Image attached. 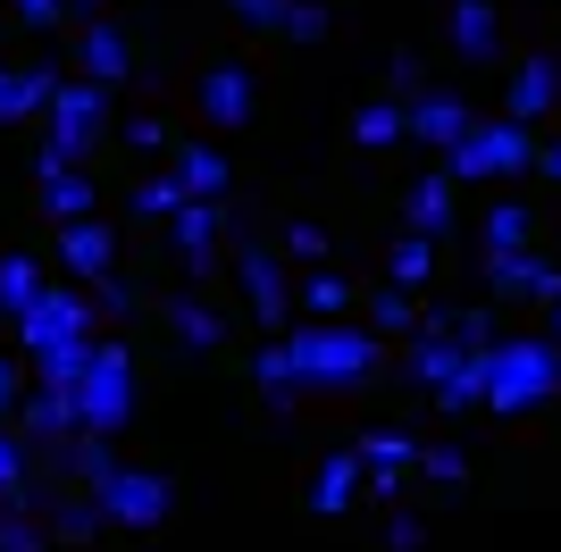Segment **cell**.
<instances>
[{"label": "cell", "mask_w": 561, "mask_h": 552, "mask_svg": "<svg viewBox=\"0 0 561 552\" xmlns=\"http://www.w3.org/2000/svg\"><path fill=\"white\" fill-rule=\"evenodd\" d=\"M126 151H168V126L151 110H135V117H126Z\"/></svg>", "instance_id": "f6af8a7d"}, {"label": "cell", "mask_w": 561, "mask_h": 552, "mask_svg": "<svg viewBox=\"0 0 561 552\" xmlns=\"http://www.w3.org/2000/svg\"><path fill=\"white\" fill-rule=\"evenodd\" d=\"M537 160H545V176H553V184H561V142H545Z\"/></svg>", "instance_id": "7dc6e473"}, {"label": "cell", "mask_w": 561, "mask_h": 552, "mask_svg": "<svg viewBox=\"0 0 561 552\" xmlns=\"http://www.w3.org/2000/svg\"><path fill=\"white\" fill-rule=\"evenodd\" d=\"M285 43H328V0H294V18H285Z\"/></svg>", "instance_id": "60d3db41"}, {"label": "cell", "mask_w": 561, "mask_h": 552, "mask_svg": "<svg viewBox=\"0 0 561 552\" xmlns=\"http://www.w3.org/2000/svg\"><path fill=\"white\" fill-rule=\"evenodd\" d=\"M420 478H436L445 494H469V452L461 444H420Z\"/></svg>", "instance_id": "d590c367"}, {"label": "cell", "mask_w": 561, "mask_h": 552, "mask_svg": "<svg viewBox=\"0 0 561 552\" xmlns=\"http://www.w3.org/2000/svg\"><path fill=\"white\" fill-rule=\"evenodd\" d=\"M377 335V344H386V335H402V344H411V335H420V301L411 294H394V285H377L369 294V319H360Z\"/></svg>", "instance_id": "f546056e"}, {"label": "cell", "mask_w": 561, "mask_h": 552, "mask_svg": "<svg viewBox=\"0 0 561 552\" xmlns=\"http://www.w3.org/2000/svg\"><path fill=\"white\" fill-rule=\"evenodd\" d=\"M176 209H185V193H176V176H168V168H151V176H135L126 184V218H176Z\"/></svg>", "instance_id": "1f68e13d"}, {"label": "cell", "mask_w": 561, "mask_h": 552, "mask_svg": "<svg viewBox=\"0 0 561 552\" xmlns=\"http://www.w3.org/2000/svg\"><path fill=\"white\" fill-rule=\"evenodd\" d=\"M461 135H469V101L453 84H420L411 101H402V142H427V151L445 160Z\"/></svg>", "instance_id": "30bf717a"}, {"label": "cell", "mask_w": 561, "mask_h": 552, "mask_svg": "<svg viewBox=\"0 0 561 552\" xmlns=\"http://www.w3.org/2000/svg\"><path fill=\"white\" fill-rule=\"evenodd\" d=\"M234 25H252V34H285V18H294V0H227Z\"/></svg>", "instance_id": "74e56055"}, {"label": "cell", "mask_w": 561, "mask_h": 552, "mask_svg": "<svg viewBox=\"0 0 561 552\" xmlns=\"http://www.w3.org/2000/svg\"><path fill=\"white\" fill-rule=\"evenodd\" d=\"M93 510H101V528L151 536V528L176 519V478H168V469H135V460H117L110 478L93 485Z\"/></svg>", "instance_id": "8992f818"}, {"label": "cell", "mask_w": 561, "mask_h": 552, "mask_svg": "<svg viewBox=\"0 0 561 552\" xmlns=\"http://www.w3.org/2000/svg\"><path fill=\"white\" fill-rule=\"evenodd\" d=\"M478 368H486V402L478 411H494V418H528L561 393V344L553 335H494L478 352Z\"/></svg>", "instance_id": "7a4b0ae2"}, {"label": "cell", "mask_w": 561, "mask_h": 552, "mask_svg": "<svg viewBox=\"0 0 561 552\" xmlns=\"http://www.w3.org/2000/svg\"><path fill=\"white\" fill-rule=\"evenodd\" d=\"M294 310H302L310 326H335L352 310V285L335 268H310V276H294Z\"/></svg>", "instance_id": "83f0119b"}, {"label": "cell", "mask_w": 561, "mask_h": 552, "mask_svg": "<svg viewBox=\"0 0 561 552\" xmlns=\"http://www.w3.org/2000/svg\"><path fill=\"white\" fill-rule=\"evenodd\" d=\"M110 135H117V101L101 84H84V76H59V92H50V110H43V151H34V168H43V176L84 168Z\"/></svg>", "instance_id": "3957f363"}, {"label": "cell", "mask_w": 561, "mask_h": 552, "mask_svg": "<svg viewBox=\"0 0 561 552\" xmlns=\"http://www.w3.org/2000/svg\"><path fill=\"white\" fill-rule=\"evenodd\" d=\"M360 485H369V469H360V452H328V460H319V469H310V510H319V519H344Z\"/></svg>", "instance_id": "7402d4cb"}, {"label": "cell", "mask_w": 561, "mask_h": 552, "mask_svg": "<svg viewBox=\"0 0 561 552\" xmlns=\"http://www.w3.org/2000/svg\"><path fill=\"white\" fill-rule=\"evenodd\" d=\"M445 43L461 50L469 68H486L494 50H503V18H494V0H453V18H445Z\"/></svg>", "instance_id": "ffe728a7"}, {"label": "cell", "mask_w": 561, "mask_h": 552, "mask_svg": "<svg viewBox=\"0 0 561 552\" xmlns=\"http://www.w3.org/2000/svg\"><path fill=\"white\" fill-rule=\"evenodd\" d=\"M285 368H294V393H344V386H369L386 368V344H377L360 319H335V326H285Z\"/></svg>", "instance_id": "6da1fadb"}, {"label": "cell", "mask_w": 561, "mask_h": 552, "mask_svg": "<svg viewBox=\"0 0 561 552\" xmlns=\"http://www.w3.org/2000/svg\"><path fill=\"white\" fill-rule=\"evenodd\" d=\"M420 84H427V68L411 59V50H394V59H386V101H411Z\"/></svg>", "instance_id": "7bdbcfd3"}, {"label": "cell", "mask_w": 561, "mask_h": 552, "mask_svg": "<svg viewBox=\"0 0 561 552\" xmlns=\"http://www.w3.org/2000/svg\"><path fill=\"white\" fill-rule=\"evenodd\" d=\"M25 386H34V377H25V360H9V352H0V427H18Z\"/></svg>", "instance_id": "b9f144b4"}, {"label": "cell", "mask_w": 561, "mask_h": 552, "mask_svg": "<svg viewBox=\"0 0 561 552\" xmlns=\"http://www.w3.org/2000/svg\"><path fill=\"white\" fill-rule=\"evenodd\" d=\"M18 18H25V25H34V34H50V25L68 18V0H18Z\"/></svg>", "instance_id": "bcb514c9"}, {"label": "cell", "mask_w": 561, "mask_h": 552, "mask_svg": "<svg viewBox=\"0 0 561 552\" xmlns=\"http://www.w3.org/2000/svg\"><path fill=\"white\" fill-rule=\"evenodd\" d=\"M445 335H453L461 352H486V344H494V319H486V310H453V326H445Z\"/></svg>", "instance_id": "ee69618b"}, {"label": "cell", "mask_w": 561, "mask_h": 552, "mask_svg": "<svg viewBox=\"0 0 561 552\" xmlns=\"http://www.w3.org/2000/svg\"><path fill=\"white\" fill-rule=\"evenodd\" d=\"M386 552H427V519L420 510H386V536H377Z\"/></svg>", "instance_id": "f35d334b"}, {"label": "cell", "mask_w": 561, "mask_h": 552, "mask_svg": "<svg viewBox=\"0 0 561 552\" xmlns=\"http://www.w3.org/2000/svg\"><path fill=\"white\" fill-rule=\"evenodd\" d=\"M34 519H43L50 544H93V536H110V528H101V510H93V494H50Z\"/></svg>", "instance_id": "4316f807"}, {"label": "cell", "mask_w": 561, "mask_h": 552, "mask_svg": "<svg viewBox=\"0 0 561 552\" xmlns=\"http://www.w3.org/2000/svg\"><path fill=\"white\" fill-rule=\"evenodd\" d=\"M561 110V59H545V50H528L512 68V84H503V117L512 126H537V117Z\"/></svg>", "instance_id": "4fadbf2b"}, {"label": "cell", "mask_w": 561, "mask_h": 552, "mask_svg": "<svg viewBox=\"0 0 561 552\" xmlns=\"http://www.w3.org/2000/svg\"><path fill=\"white\" fill-rule=\"evenodd\" d=\"M0 117H9V68H0Z\"/></svg>", "instance_id": "c3c4849f"}, {"label": "cell", "mask_w": 561, "mask_h": 552, "mask_svg": "<svg viewBox=\"0 0 561 552\" xmlns=\"http://www.w3.org/2000/svg\"><path fill=\"white\" fill-rule=\"evenodd\" d=\"M84 301H93V326H101V319H135V294H126L117 276H101V285H84Z\"/></svg>", "instance_id": "ab89813d"}, {"label": "cell", "mask_w": 561, "mask_h": 552, "mask_svg": "<svg viewBox=\"0 0 561 552\" xmlns=\"http://www.w3.org/2000/svg\"><path fill=\"white\" fill-rule=\"evenodd\" d=\"M528 234H537V209L519 202V193L486 202V218H478V243H486V260H512V252H528Z\"/></svg>", "instance_id": "cb8c5ba5"}, {"label": "cell", "mask_w": 561, "mask_h": 552, "mask_svg": "<svg viewBox=\"0 0 561 552\" xmlns=\"http://www.w3.org/2000/svg\"><path fill=\"white\" fill-rule=\"evenodd\" d=\"M352 452H360V469H369V494H386V503H394L402 478L420 469V436H411V427H369Z\"/></svg>", "instance_id": "5bb4252c"}, {"label": "cell", "mask_w": 561, "mask_h": 552, "mask_svg": "<svg viewBox=\"0 0 561 552\" xmlns=\"http://www.w3.org/2000/svg\"><path fill=\"white\" fill-rule=\"evenodd\" d=\"M50 218V234L59 227H76V218H101V193H93V176L84 168H59V176H43V202H34Z\"/></svg>", "instance_id": "d4e9b609"}, {"label": "cell", "mask_w": 561, "mask_h": 552, "mask_svg": "<svg viewBox=\"0 0 561 552\" xmlns=\"http://www.w3.org/2000/svg\"><path fill=\"white\" fill-rule=\"evenodd\" d=\"M427 402H436V411H453V418L478 411V402H486V368H478V352H461V368H453V377L427 393Z\"/></svg>", "instance_id": "836d02e7"}, {"label": "cell", "mask_w": 561, "mask_h": 552, "mask_svg": "<svg viewBox=\"0 0 561 552\" xmlns=\"http://www.w3.org/2000/svg\"><path fill=\"white\" fill-rule=\"evenodd\" d=\"M486 294L494 301H561V268L545 252H512V260H486Z\"/></svg>", "instance_id": "9a60e30c"}, {"label": "cell", "mask_w": 561, "mask_h": 552, "mask_svg": "<svg viewBox=\"0 0 561 552\" xmlns=\"http://www.w3.org/2000/svg\"><path fill=\"white\" fill-rule=\"evenodd\" d=\"M445 326H453V310H427V319H420V335H411V352H402V377H411L420 393H436V386L453 377V368H461V344H453Z\"/></svg>", "instance_id": "2e32d148"}, {"label": "cell", "mask_w": 561, "mask_h": 552, "mask_svg": "<svg viewBox=\"0 0 561 552\" xmlns=\"http://www.w3.org/2000/svg\"><path fill=\"white\" fill-rule=\"evenodd\" d=\"M528 160H537L528 126H512V117H469V135L445 151V184H512V176H528Z\"/></svg>", "instance_id": "5b68a950"}, {"label": "cell", "mask_w": 561, "mask_h": 552, "mask_svg": "<svg viewBox=\"0 0 561 552\" xmlns=\"http://www.w3.org/2000/svg\"><path fill=\"white\" fill-rule=\"evenodd\" d=\"M252 386L268 393L277 411H294V368H285V344H277V335H268V344L252 352Z\"/></svg>", "instance_id": "e575fe53"}, {"label": "cell", "mask_w": 561, "mask_h": 552, "mask_svg": "<svg viewBox=\"0 0 561 552\" xmlns=\"http://www.w3.org/2000/svg\"><path fill=\"white\" fill-rule=\"evenodd\" d=\"M193 101H202V117H210L218 135H243V126L260 117V76L243 68V59H218V68H202Z\"/></svg>", "instance_id": "9c48e42d"}, {"label": "cell", "mask_w": 561, "mask_h": 552, "mask_svg": "<svg viewBox=\"0 0 561 552\" xmlns=\"http://www.w3.org/2000/svg\"><path fill=\"white\" fill-rule=\"evenodd\" d=\"M168 252H176V268L202 285V276H218V252H227V202H185L176 218H168Z\"/></svg>", "instance_id": "ba28073f"}, {"label": "cell", "mask_w": 561, "mask_h": 552, "mask_svg": "<svg viewBox=\"0 0 561 552\" xmlns=\"http://www.w3.org/2000/svg\"><path fill=\"white\" fill-rule=\"evenodd\" d=\"M168 176H176V193H185V202H227L234 168H227V151H218V142H176Z\"/></svg>", "instance_id": "ac0fdd59"}, {"label": "cell", "mask_w": 561, "mask_h": 552, "mask_svg": "<svg viewBox=\"0 0 561 552\" xmlns=\"http://www.w3.org/2000/svg\"><path fill=\"white\" fill-rule=\"evenodd\" d=\"M76 76L101 92H117L126 76H135V43H126V25L117 18H84L76 25Z\"/></svg>", "instance_id": "7c38bea8"}, {"label": "cell", "mask_w": 561, "mask_h": 552, "mask_svg": "<svg viewBox=\"0 0 561 552\" xmlns=\"http://www.w3.org/2000/svg\"><path fill=\"white\" fill-rule=\"evenodd\" d=\"M18 436L34 444V452H50V444H68V436H84V427H76V393H34V386H25V402H18Z\"/></svg>", "instance_id": "d6986e66"}, {"label": "cell", "mask_w": 561, "mask_h": 552, "mask_svg": "<svg viewBox=\"0 0 561 552\" xmlns=\"http://www.w3.org/2000/svg\"><path fill=\"white\" fill-rule=\"evenodd\" d=\"M352 142H360V151H394L402 142V101H386V92L360 101V110H352Z\"/></svg>", "instance_id": "4dcf8cb0"}, {"label": "cell", "mask_w": 561, "mask_h": 552, "mask_svg": "<svg viewBox=\"0 0 561 552\" xmlns=\"http://www.w3.org/2000/svg\"><path fill=\"white\" fill-rule=\"evenodd\" d=\"M135 402H142L135 352L110 344V335H93V360H84V377H76V427L101 436V444H117L126 427H135Z\"/></svg>", "instance_id": "277c9868"}, {"label": "cell", "mask_w": 561, "mask_h": 552, "mask_svg": "<svg viewBox=\"0 0 561 552\" xmlns=\"http://www.w3.org/2000/svg\"><path fill=\"white\" fill-rule=\"evenodd\" d=\"M50 92H59V68H9V117H0V126L43 117V110H50Z\"/></svg>", "instance_id": "f1b7e54d"}, {"label": "cell", "mask_w": 561, "mask_h": 552, "mask_svg": "<svg viewBox=\"0 0 561 552\" xmlns=\"http://www.w3.org/2000/svg\"><path fill=\"white\" fill-rule=\"evenodd\" d=\"M50 294V268L34 252H0V319H25Z\"/></svg>", "instance_id": "484cf974"}, {"label": "cell", "mask_w": 561, "mask_h": 552, "mask_svg": "<svg viewBox=\"0 0 561 552\" xmlns=\"http://www.w3.org/2000/svg\"><path fill=\"white\" fill-rule=\"evenodd\" d=\"M453 227V184H445V168H427L411 193H402V234H420V243H436V234Z\"/></svg>", "instance_id": "603a6c76"}, {"label": "cell", "mask_w": 561, "mask_h": 552, "mask_svg": "<svg viewBox=\"0 0 561 552\" xmlns=\"http://www.w3.org/2000/svg\"><path fill=\"white\" fill-rule=\"evenodd\" d=\"M427 276H436V243H420V234H394V252H386V285H394V294H420Z\"/></svg>", "instance_id": "d6a6232c"}, {"label": "cell", "mask_w": 561, "mask_h": 552, "mask_svg": "<svg viewBox=\"0 0 561 552\" xmlns=\"http://www.w3.org/2000/svg\"><path fill=\"white\" fill-rule=\"evenodd\" d=\"M93 335H101V326H93V301H84V285H68V276H50V294L18 319V352H25V368H34V360H59V352L93 344Z\"/></svg>", "instance_id": "52a82bcc"}, {"label": "cell", "mask_w": 561, "mask_h": 552, "mask_svg": "<svg viewBox=\"0 0 561 552\" xmlns=\"http://www.w3.org/2000/svg\"><path fill=\"white\" fill-rule=\"evenodd\" d=\"M553 344H561V301H553Z\"/></svg>", "instance_id": "681fc988"}, {"label": "cell", "mask_w": 561, "mask_h": 552, "mask_svg": "<svg viewBox=\"0 0 561 552\" xmlns=\"http://www.w3.org/2000/svg\"><path fill=\"white\" fill-rule=\"evenodd\" d=\"M160 319H168V335H176L185 352H218V344H227V319H218V310H210L202 294H193V285L160 301Z\"/></svg>", "instance_id": "44dd1931"}, {"label": "cell", "mask_w": 561, "mask_h": 552, "mask_svg": "<svg viewBox=\"0 0 561 552\" xmlns=\"http://www.w3.org/2000/svg\"><path fill=\"white\" fill-rule=\"evenodd\" d=\"M59 268H68L76 285H101V276L117 268V227H110V218H76V227H59Z\"/></svg>", "instance_id": "e0dca14e"}, {"label": "cell", "mask_w": 561, "mask_h": 552, "mask_svg": "<svg viewBox=\"0 0 561 552\" xmlns=\"http://www.w3.org/2000/svg\"><path fill=\"white\" fill-rule=\"evenodd\" d=\"M84 9H117V0H84Z\"/></svg>", "instance_id": "f907efd6"}, {"label": "cell", "mask_w": 561, "mask_h": 552, "mask_svg": "<svg viewBox=\"0 0 561 552\" xmlns=\"http://www.w3.org/2000/svg\"><path fill=\"white\" fill-rule=\"evenodd\" d=\"M234 285L252 301V319L268 326V335H285V319H294V276H285V260L260 252V243H243V252H234Z\"/></svg>", "instance_id": "8fae6325"}, {"label": "cell", "mask_w": 561, "mask_h": 552, "mask_svg": "<svg viewBox=\"0 0 561 552\" xmlns=\"http://www.w3.org/2000/svg\"><path fill=\"white\" fill-rule=\"evenodd\" d=\"M285 252L302 260V268H328V227H319V218H294V227H285Z\"/></svg>", "instance_id": "8d00e7d4"}]
</instances>
